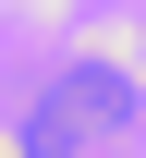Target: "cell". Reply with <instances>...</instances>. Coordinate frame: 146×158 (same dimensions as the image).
<instances>
[]
</instances>
